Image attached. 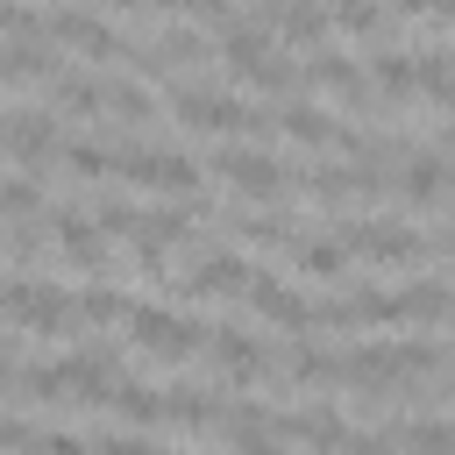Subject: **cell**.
<instances>
[{
    "label": "cell",
    "mask_w": 455,
    "mask_h": 455,
    "mask_svg": "<svg viewBox=\"0 0 455 455\" xmlns=\"http://www.w3.org/2000/svg\"><path fill=\"white\" fill-rule=\"evenodd\" d=\"M164 100H171L178 121L199 128V135H220V142H228V135H235V142L270 135V107L249 100V92H235V85H213V78H171Z\"/></svg>",
    "instance_id": "1"
},
{
    "label": "cell",
    "mask_w": 455,
    "mask_h": 455,
    "mask_svg": "<svg viewBox=\"0 0 455 455\" xmlns=\"http://www.w3.org/2000/svg\"><path fill=\"white\" fill-rule=\"evenodd\" d=\"M114 171L164 192V199H178V206L206 192V164L185 142H156V135H114Z\"/></svg>",
    "instance_id": "2"
},
{
    "label": "cell",
    "mask_w": 455,
    "mask_h": 455,
    "mask_svg": "<svg viewBox=\"0 0 455 455\" xmlns=\"http://www.w3.org/2000/svg\"><path fill=\"white\" fill-rule=\"evenodd\" d=\"M348 256H377V263H427V270H441V256H448V235L434 228V235H419V228H405L398 213H363V220H320Z\"/></svg>",
    "instance_id": "3"
},
{
    "label": "cell",
    "mask_w": 455,
    "mask_h": 455,
    "mask_svg": "<svg viewBox=\"0 0 455 455\" xmlns=\"http://www.w3.org/2000/svg\"><path fill=\"white\" fill-rule=\"evenodd\" d=\"M206 171H220L242 199H256V206H277L284 192H291V156H277V149H263V142H220L213 156H206Z\"/></svg>",
    "instance_id": "4"
},
{
    "label": "cell",
    "mask_w": 455,
    "mask_h": 455,
    "mask_svg": "<svg viewBox=\"0 0 455 455\" xmlns=\"http://www.w3.org/2000/svg\"><path fill=\"white\" fill-rule=\"evenodd\" d=\"M0 313H7V327H36L50 341L57 334H78V306L50 277H0Z\"/></svg>",
    "instance_id": "5"
},
{
    "label": "cell",
    "mask_w": 455,
    "mask_h": 455,
    "mask_svg": "<svg viewBox=\"0 0 455 455\" xmlns=\"http://www.w3.org/2000/svg\"><path fill=\"white\" fill-rule=\"evenodd\" d=\"M156 363H185V355H199L206 348V320L199 313H185V306H128V320H121Z\"/></svg>",
    "instance_id": "6"
},
{
    "label": "cell",
    "mask_w": 455,
    "mask_h": 455,
    "mask_svg": "<svg viewBox=\"0 0 455 455\" xmlns=\"http://www.w3.org/2000/svg\"><path fill=\"white\" fill-rule=\"evenodd\" d=\"M57 142H64V135H57V114H50V107H36V100L7 107V121H0V149H14L28 178H43V164L57 156Z\"/></svg>",
    "instance_id": "7"
},
{
    "label": "cell",
    "mask_w": 455,
    "mask_h": 455,
    "mask_svg": "<svg viewBox=\"0 0 455 455\" xmlns=\"http://www.w3.org/2000/svg\"><path fill=\"white\" fill-rule=\"evenodd\" d=\"M299 78H313V85L341 92V100H348V107H363V114H384V100L370 92V78H363V64H355V50H348V43H320V50L299 64Z\"/></svg>",
    "instance_id": "8"
},
{
    "label": "cell",
    "mask_w": 455,
    "mask_h": 455,
    "mask_svg": "<svg viewBox=\"0 0 455 455\" xmlns=\"http://www.w3.org/2000/svg\"><path fill=\"white\" fill-rule=\"evenodd\" d=\"M206 355H213V370L220 377H235V384H263L270 370H277V355L242 327V320H220V327H206Z\"/></svg>",
    "instance_id": "9"
},
{
    "label": "cell",
    "mask_w": 455,
    "mask_h": 455,
    "mask_svg": "<svg viewBox=\"0 0 455 455\" xmlns=\"http://www.w3.org/2000/svg\"><path fill=\"white\" fill-rule=\"evenodd\" d=\"M43 235L64 249V263H78V270H100L107 263V235L92 228V213L78 206V199H57V206H43Z\"/></svg>",
    "instance_id": "10"
},
{
    "label": "cell",
    "mask_w": 455,
    "mask_h": 455,
    "mask_svg": "<svg viewBox=\"0 0 455 455\" xmlns=\"http://www.w3.org/2000/svg\"><path fill=\"white\" fill-rule=\"evenodd\" d=\"M249 270H256V263L220 242V249H199V256L185 263V284H178V291H185V299H242Z\"/></svg>",
    "instance_id": "11"
},
{
    "label": "cell",
    "mask_w": 455,
    "mask_h": 455,
    "mask_svg": "<svg viewBox=\"0 0 455 455\" xmlns=\"http://www.w3.org/2000/svg\"><path fill=\"white\" fill-rule=\"evenodd\" d=\"M242 299H249V313H263V320H277V327H291V334H313V299H306L299 284H284L277 270H249Z\"/></svg>",
    "instance_id": "12"
},
{
    "label": "cell",
    "mask_w": 455,
    "mask_h": 455,
    "mask_svg": "<svg viewBox=\"0 0 455 455\" xmlns=\"http://www.w3.org/2000/svg\"><path fill=\"white\" fill-rule=\"evenodd\" d=\"M398 199H412V206L441 213V199H448V156H441V142L405 149V164H398Z\"/></svg>",
    "instance_id": "13"
},
{
    "label": "cell",
    "mask_w": 455,
    "mask_h": 455,
    "mask_svg": "<svg viewBox=\"0 0 455 455\" xmlns=\"http://www.w3.org/2000/svg\"><path fill=\"white\" fill-rule=\"evenodd\" d=\"M270 128H284V135L306 142V149H334V114H327L320 100H306V92L277 100V107H270Z\"/></svg>",
    "instance_id": "14"
},
{
    "label": "cell",
    "mask_w": 455,
    "mask_h": 455,
    "mask_svg": "<svg viewBox=\"0 0 455 455\" xmlns=\"http://www.w3.org/2000/svg\"><path fill=\"white\" fill-rule=\"evenodd\" d=\"M64 71V50L50 43V36H7L0 43V78H57Z\"/></svg>",
    "instance_id": "15"
},
{
    "label": "cell",
    "mask_w": 455,
    "mask_h": 455,
    "mask_svg": "<svg viewBox=\"0 0 455 455\" xmlns=\"http://www.w3.org/2000/svg\"><path fill=\"white\" fill-rule=\"evenodd\" d=\"M107 114H114L121 128H149V121L164 114V100H156L142 78H128V71H107Z\"/></svg>",
    "instance_id": "16"
},
{
    "label": "cell",
    "mask_w": 455,
    "mask_h": 455,
    "mask_svg": "<svg viewBox=\"0 0 455 455\" xmlns=\"http://www.w3.org/2000/svg\"><path fill=\"white\" fill-rule=\"evenodd\" d=\"M284 377L306 384V391H327V384H341V348H320L313 334H299L291 355H284Z\"/></svg>",
    "instance_id": "17"
},
{
    "label": "cell",
    "mask_w": 455,
    "mask_h": 455,
    "mask_svg": "<svg viewBox=\"0 0 455 455\" xmlns=\"http://www.w3.org/2000/svg\"><path fill=\"white\" fill-rule=\"evenodd\" d=\"M50 107H64V114H107V78H92L85 64H64L50 78Z\"/></svg>",
    "instance_id": "18"
},
{
    "label": "cell",
    "mask_w": 455,
    "mask_h": 455,
    "mask_svg": "<svg viewBox=\"0 0 455 455\" xmlns=\"http://www.w3.org/2000/svg\"><path fill=\"white\" fill-rule=\"evenodd\" d=\"M291 263H299L306 277H341V270H348V249H341L320 220H306V235L291 242Z\"/></svg>",
    "instance_id": "19"
},
{
    "label": "cell",
    "mask_w": 455,
    "mask_h": 455,
    "mask_svg": "<svg viewBox=\"0 0 455 455\" xmlns=\"http://www.w3.org/2000/svg\"><path fill=\"white\" fill-rule=\"evenodd\" d=\"M412 92H427L434 107L455 92V50H448V43H419V50H412Z\"/></svg>",
    "instance_id": "20"
},
{
    "label": "cell",
    "mask_w": 455,
    "mask_h": 455,
    "mask_svg": "<svg viewBox=\"0 0 455 455\" xmlns=\"http://www.w3.org/2000/svg\"><path fill=\"white\" fill-rule=\"evenodd\" d=\"M107 405L128 419V434H142V427H164V391H156V384H135V377H121V384L107 391Z\"/></svg>",
    "instance_id": "21"
},
{
    "label": "cell",
    "mask_w": 455,
    "mask_h": 455,
    "mask_svg": "<svg viewBox=\"0 0 455 455\" xmlns=\"http://www.w3.org/2000/svg\"><path fill=\"white\" fill-rule=\"evenodd\" d=\"M57 156H64V164H71V178H85V185L114 178V142H107V135H64V142H57Z\"/></svg>",
    "instance_id": "22"
},
{
    "label": "cell",
    "mask_w": 455,
    "mask_h": 455,
    "mask_svg": "<svg viewBox=\"0 0 455 455\" xmlns=\"http://www.w3.org/2000/svg\"><path fill=\"white\" fill-rule=\"evenodd\" d=\"M71 306H78V327H121L135 299L121 284H85V291H71Z\"/></svg>",
    "instance_id": "23"
},
{
    "label": "cell",
    "mask_w": 455,
    "mask_h": 455,
    "mask_svg": "<svg viewBox=\"0 0 455 455\" xmlns=\"http://www.w3.org/2000/svg\"><path fill=\"white\" fill-rule=\"evenodd\" d=\"M14 391H28L36 405H64L71 398V370L64 363H28V370H14Z\"/></svg>",
    "instance_id": "24"
},
{
    "label": "cell",
    "mask_w": 455,
    "mask_h": 455,
    "mask_svg": "<svg viewBox=\"0 0 455 455\" xmlns=\"http://www.w3.org/2000/svg\"><path fill=\"white\" fill-rule=\"evenodd\" d=\"M43 213V178H0V220H36Z\"/></svg>",
    "instance_id": "25"
},
{
    "label": "cell",
    "mask_w": 455,
    "mask_h": 455,
    "mask_svg": "<svg viewBox=\"0 0 455 455\" xmlns=\"http://www.w3.org/2000/svg\"><path fill=\"white\" fill-rule=\"evenodd\" d=\"M43 249H50V235H43V213H36V220H21V228L7 235V263H21V270H28Z\"/></svg>",
    "instance_id": "26"
},
{
    "label": "cell",
    "mask_w": 455,
    "mask_h": 455,
    "mask_svg": "<svg viewBox=\"0 0 455 455\" xmlns=\"http://www.w3.org/2000/svg\"><path fill=\"white\" fill-rule=\"evenodd\" d=\"M28 455H92V441H85V434H71V427H36Z\"/></svg>",
    "instance_id": "27"
},
{
    "label": "cell",
    "mask_w": 455,
    "mask_h": 455,
    "mask_svg": "<svg viewBox=\"0 0 455 455\" xmlns=\"http://www.w3.org/2000/svg\"><path fill=\"white\" fill-rule=\"evenodd\" d=\"M0 36H43V14H28V7H7V0H0Z\"/></svg>",
    "instance_id": "28"
},
{
    "label": "cell",
    "mask_w": 455,
    "mask_h": 455,
    "mask_svg": "<svg viewBox=\"0 0 455 455\" xmlns=\"http://www.w3.org/2000/svg\"><path fill=\"white\" fill-rule=\"evenodd\" d=\"M92 455H149V441H142V434H100Z\"/></svg>",
    "instance_id": "29"
},
{
    "label": "cell",
    "mask_w": 455,
    "mask_h": 455,
    "mask_svg": "<svg viewBox=\"0 0 455 455\" xmlns=\"http://www.w3.org/2000/svg\"><path fill=\"white\" fill-rule=\"evenodd\" d=\"M28 441H36V427L14 419V412H0V448H28Z\"/></svg>",
    "instance_id": "30"
},
{
    "label": "cell",
    "mask_w": 455,
    "mask_h": 455,
    "mask_svg": "<svg viewBox=\"0 0 455 455\" xmlns=\"http://www.w3.org/2000/svg\"><path fill=\"white\" fill-rule=\"evenodd\" d=\"M149 455H185V448H149Z\"/></svg>",
    "instance_id": "31"
},
{
    "label": "cell",
    "mask_w": 455,
    "mask_h": 455,
    "mask_svg": "<svg viewBox=\"0 0 455 455\" xmlns=\"http://www.w3.org/2000/svg\"><path fill=\"white\" fill-rule=\"evenodd\" d=\"M320 455H327V448H320Z\"/></svg>",
    "instance_id": "32"
}]
</instances>
